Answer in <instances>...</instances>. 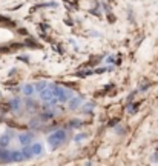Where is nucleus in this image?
<instances>
[{
	"mask_svg": "<svg viewBox=\"0 0 158 166\" xmlns=\"http://www.w3.org/2000/svg\"><path fill=\"white\" fill-rule=\"evenodd\" d=\"M65 140H66V132H65L63 129H58V131L52 132L51 135H48V143H49L52 148H55V146L62 145Z\"/></svg>",
	"mask_w": 158,
	"mask_h": 166,
	"instance_id": "1",
	"label": "nucleus"
},
{
	"mask_svg": "<svg viewBox=\"0 0 158 166\" xmlns=\"http://www.w3.org/2000/svg\"><path fill=\"white\" fill-rule=\"evenodd\" d=\"M54 97L60 103H63V102H68L71 98V92L68 89H65L63 86H54Z\"/></svg>",
	"mask_w": 158,
	"mask_h": 166,
	"instance_id": "2",
	"label": "nucleus"
},
{
	"mask_svg": "<svg viewBox=\"0 0 158 166\" xmlns=\"http://www.w3.org/2000/svg\"><path fill=\"white\" fill-rule=\"evenodd\" d=\"M40 98L43 102H51L54 98V86H46L43 91H40Z\"/></svg>",
	"mask_w": 158,
	"mask_h": 166,
	"instance_id": "3",
	"label": "nucleus"
},
{
	"mask_svg": "<svg viewBox=\"0 0 158 166\" xmlns=\"http://www.w3.org/2000/svg\"><path fill=\"white\" fill-rule=\"evenodd\" d=\"M19 142H20V145H23V146L31 145V143H32V134H31V132H23V134H20V135H19Z\"/></svg>",
	"mask_w": 158,
	"mask_h": 166,
	"instance_id": "4",
	"label": "nucleus"
},
{
	"mask_svg": "<svg viewBox=\"0 0 158 166\" xmlns=\"http://www.w3.org/2000/svg\"><path fill=\"white\" fill-rule=\"evenodd\" d=\"M69 109H79L80 108V105H81V97H71L69 100Z\"/></svg>",
	"mask_w": 158,
	"mask_h": 166,
	"instance_id": "5",
	"label": "nucleus"
},
{
	"mask_svg": "<svg viewBox=\"0 0 158 166\" xmlns=\"http://www.w3.org/2000/svg\"><path fill=\"white\" fill-rule=\"evenodd\" d=\"M0 162H3V163L11 162V152H9V151H6L5 148H2V149H0Z\"/></svg>",
	"mask_w": 158,
	"mask_h": 166,
	"instance_id": "6",
	"label": "nucleus"
},
{
	"mask_svg": "<svg viewBox=\"0 0 158 166\" xmlns=\"http://www.w3.org/2000/svg\"><path fill=\"white\" fill-rule=\"evenodd\" d=\"M31 149H32V155H41L43 154V145L41 143L31 145Z\"/></svg>",
	"mask_w": 158,
	"mask_h": 166,
	"instance_id": "7",
	"label": "nucleus"
},
{
	"mask_svg": "<svg viewBox=\"0 0 158 166\" xmlns=\"http://www.w3.org/2000/svg\"><path fill=\"white\" fill-rule=\"evenodd\" d=\"M20 106H22V100H20V98H17V97H15V98L9 100V108H11L12 111H17Z\"/></svg>",
	"mask_w": 158,
	"mask_h": 166,
	"instance_id": "8",
	"label": "nucleus"
},
{
	"mask_svg": "<svg viewBox=\"0 0 158 166\" xmlns=\"http://www.w3.org/2000/svg\"><path fill=\"white\" fill-rule=\"evenodd\" d=\"M22 155H23V159H31L32 157V149H31L29 145H26V146L22 148Z\"/></svg>",
	"mask_w": 158,
	"mask_h": 166,
	"instance_id": "9",
	"label": "nucleus"
},
{
	"mask_svg": "<svg viewBox=\"0 0 158 166\" xmlns=\"http://www.w3.org/2000/svg\"><path fill=\"white\" fill-rule=\"evenodd\" d=\"M22 160H23L22 151H12L11 152V162H22Z\"/></svg>",
	"mask_w": 158,
	"mask_h": 166,
	"instance_id": "10",
	"label": "nucleus"
},
{
	"mask_svg": "<svg viewBox=\"0 0 158 166\" xmlns=\"http://www.w3.org/2000/svg\"><path fill=\"white\" fill-rule=\"evenodd\" d=\"M22 91H23V94H25V95H28V97H29V95H32V94H34V86L28 83V85H25V86L22 88Z\"/></svg>",
	"mask_w": 158,
	"mask_h": 166,
	"instance_id": "11",
	"label": "nucleus"
},
{
	"mask_svg": "<svg viewBox=\"0 0 158 166\" xmlns=\"http://www.w3.org/2000/svg\"><path fill=\"white\" fill-rule=\"evenodd\" d=\"M9 142H11V137H9V135H6V134L2 135V137H0V148H6V146L9 145Z\"/></svg>",
	"mask_w": 158,
	"mask_h": 166,
	"instance_id": "12",
	"label": "nucleus"
},
{
	"mask_svg": "<svg viewBox=\"0 0 158 166\" xmlns=\"http://www.w3.org/2000/svg\"><path fill=\"white\" fill-rule=\"evenodd\" d=\"M46 86H48V83L46 82H39L37 85H36V89H37V91H43Z\"/></svg>",
	"mask_w": 158,
	"mask_h": 166,
	"instance_id": "13",
	"label": "nucleus"
},
{
	"mask_svg": "<svg viewBox=\"0 0 158 166\" xmlns=\"http://www.w3.org/2000/svg\"><path fill=\"white\" fill-rule=\"evenodd\" d=\"M127 111H129L130 114H132V112H135V111H137V105H134V106H129V109H127Z\"/></svg>",
	"mask_w": 158,
	"mask_h": 166,
	"instance_id": "14",
	"label": "nucleus"
},
{
	"mask_svg": "<svg viewBox=\"0 0 158 166\" xmlns=\"http://www.w3.org/2000/svg\"><path fill=\"white\" fill-rule=\"evenodd\" d=\"M83 138H84V135H83V134H79V135L75 137V142H80V140H83Z\"/></svg>",
	"mask_w": 158,
	"mask_h": 166,
	"instance_id": "15",
	"label": "nucleus"
},
{
	"mask_svg": "<svg viewBox=\"0 0 158 166\" xmlns=\"http://www.w3.org/2000/svg\"><path fill=\"white\" fill-rule=\"evenodd\" d=\"M152 162H154V163L158 162V154H154V155H152Z\"/></svg>",
	"mask_w": 158,
	"mask_h": 166,
	"instance_id": "16",
	"label": "nucleus"
},
{
	"mask_svg": "<svg viewBox=\"0 0 158 166\" xmlns=\"http://www.w3.org/2000/svg\"><path fill=\"white\" fill-rule=\"evenodd\" d=\"M91 109H92V105H88L86 106V112H91Z\"/></svg>",
	"mask_w": 158,
	"mask_h": 166,
	"instance_id": "17",
	"label": "nucleus"
}]
</instances>
